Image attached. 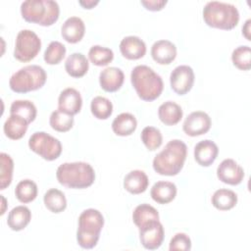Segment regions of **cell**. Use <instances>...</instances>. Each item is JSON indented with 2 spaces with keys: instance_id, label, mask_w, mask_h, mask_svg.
Returning a JSON list of instances; mask_svg holds the SVG:
<instances>
[{
  "instance_id": "1",
  "label": "cell",
  "mask_w": 251,
  "mask_h": 251,
  "mask_svg": "<svg viewBox=\"0 0 251 251\" xmlns=\"http://www.w3.org/2000/svg\"><path fill=\"white\" fill-rule=\"evenodd\" d=\"M187 155L186 144L179 139L170 140L153 160L154 171L161 176H173L183 168Z\"/></svg>"
},
{
  "instance_id": "2",
  "label": "cell",
  "mask_w": 251,
  "mask_h": 251,
  "mask_svg": "<svg viewBox=\"0 0 251 251\" xmlns=\"http://www.w3.org/2000/svg\"><path fill=\"white\" fill-rule=\"evenodd\" d=\"M130 81L138 97L147 102L157 99L164 88L162 77L145 65H138L133 68L130 74Z\"/></svg>"
},
{
  "instance_id": "3",
  "label": "cell",
  "mask_w": 251,
  "mask_h": 251,
  "mask_svg": "<svg viewBox=\"0 0 251 251\" xmlns=\"http://www.w3.org/2000/svg\"><path fill=\"white\" fill-rule=\"evenodd\" d=\"M56 177L59 183L68 188L83 189L94 182L95 172L85 162L64 163L58 167Z\"/></svg>"
},
{
  "instance_id": "4",
  "label": "cell",
  "mask_w": 251,
  "mask_h": 251,
  "mask_svg": "<svg viewBox=\"0 0 251 251\" xmlns=\"http://www.w3.org/2000/svg\"><path fill=\"white\" fill-rule=\"evenodd\" d=\"M203 19L206 25L211 27L229 30L237 25L239 12L232 4L210 1L203 8Z\"/></svg>"
},
{
  "instance_id": "5",
  "label": "cell",
  "mask_w": 251,
  "mask_h": 251,
  "mask_svg": "<svg viewBox=\"0 0 251 251\" xmlns=\"http://www.w3.org/2000/svg\"><path fill=\"white\" fill-rule=\"evenodd\" d=\"M104 226L102 214L93 208L84 210L78 217L76 240L83 249H91L97 245Z\"/></svg>"
},
{
  "instance_id": "6",
  "label": "cell",
  "mask_w": 251,
  "mask_h": 251,
  "mask_svg": "<svg viewBox=\"0 0 251 251\" xmlns=\"http://www.w3.org/2000/svg\"><path fill=\"white\" fill-rule=\"evenodd\" d=\"M21 14L28 23L50 26L58 21L60 8L52 0H26L21 4Z\"/></svg>"
},
{
  "instance_id": "7",
  "label": "cell",
  "mask_w": 251,
  "mask_h": 251,
  "mask_svg": "<svg viewBox=\"0 0 251 251\" xmlns=\"http://www.w3.org/2000/svg\"><path fill=\"white\" fill-rule=\"evenodd\" d=\"M44 69L37 65H28L17 71L9 80V86L16 93H26L41 88L46 82Z\"/></svg>"
},
{
  "instance_id": "8",
  "label": "cell",
  "mask_w": 251,
  "mask_h": 251,
  "mask_svg": "<svg viewBox=\"0 0 251 251\" xmlns=\"http://www.w3.org/2000/svg\"><path fill=\"white\" fill-rule=\"evenodd\" d=\"M28 147L47 161L56 160L62 153V144L59 139L44 131L32 133L28 139Z\"/></svg>"
},
{
  "instance_id": "9",
  "label": "cell",
  "mask_w": 251,
  "mask_h": 251,
  "mask_svg": "<svg viewBox=\"0 0 251 251\" xmlns=\"http://www.w3.org/2000/svg\"><path fill=\"white\" fill-rule=\"evenodd\" d=\"M41 48V40L30 29L19 31L15 41L14 57L20 62H29L36 57Z\"/></svg>"
},
{
  "instance_id": "10",
  "label": "cell",
  "mask_w": 251,
  "mask_h": 251,
  "mask_svg": "<svg viewBox=\"0 0 251 251\" xmlns=\"http://www.w3.org/2000/svg\"><path fill=\"white\" fill-rule=\"evenodd\" d=\"M165 237L163 225L160 221H152L139 227V239L142 246L147 250L158 249Z\"/></svg>"
},
{
  "instance_id": "11",
  "label": "cell",
  "mask_w": 251,
  "mask_h": 251,
  "mask_svg": "<svg viewBox=\"0 0 251 251\" xmlns=\"http://www.w3.org/2000/svg\"><path fill=\"white\" fill-rule=\"evenodd\" d=\"M194 77V72L191 67L187 65L177 66L170 75L171 87L176 94L184 95L192 88Z\"/></svg>"
},
{
  "instance_id": "12",
  "label": "cell",
  "mask_w": 251,
  "mask_h": 251,
  "mask_svg": "<svg viewBox=\"0 0 251 251\" xmlns=\"http://www.w3.org/2000/svg\"><path fill=\"white\" fill-rule=\"evenodd\" d=\"M211 125V118L207 113L203 111H195L186 117L182 129L189 136H199L208 132Z\"/></svg>"
},
{
  "instance_id": "13",
  "label": "cell",
  "mask_w": 251,
  "mask_h": 251,
  "mask_svg": "<svg viewBox=\"0 0 251 251\" xmlns=\"http://www.w3.org/2000/svg\"><path fill=\"white\" fill-rule=\"evenodd\" d=\"M217 176L224 183L237 185L243 180L244 171L234 160L225 159L217 168Z\"/></svg>"
},
{
  "instance_id": "14",
  "label": "cell",
  "mask_w": 251,
  "mask_h": 251,
  "mask_svg": "<svg viewBox=\"0 0 251 251\" xmlns=\"http://www.w3.org/2000/svg\"><path fill=\"white\" fill-rule=\"evenodd\" d=\"M82 106V98L80 93L73 88L68 87L64 89L58 98V109L69 114V115H76L79 113Z\"/></svg>"
},
{
  "instance_id": "15",
  "label": "cell",
  "mask_w": 251,
  "mask_h": 251,
  "mask_svg": "<svg viewBox=\"0 0 251 251\" xmlns=\"http://www.w3.org/2000/svg\"><path fill=\"white\" fill-rule=\"evenodd\" d=\"M218 154L217 144L210 139L199 141L194 147V159L202 167L211 166L217 159Z\"/></svg>"
},
{
  "instance_id": "16",
  "label": "cell",
  "mask_w": 251,
  "mask_h": 251,
  "mask_svg": "<svg viewBox=\"0 0 251 251\" xmlns=\"http://www.w3.org/2000/svg\"><path fill=\"white\" fill-rule=\"evenodd\" d=\"M122 55L128 60H138L146 53L145 42L135 35L126 36L120 43Z\"/></svg>"
},
{
  "instance_id": "17",
  "label": "cell",
  "mask_w": 251,
  "mask_h": 251,
  "mask_svg": "<svg viewBox=\"0 0 251 251\" xmlns=\"http://www.w3.org/2000/svg\"><path fill=\"white\" fill-rule=\"evenodd\" d=\"M125 80L123 71L116 67H108L99 75V83L103 90L107 92H115L119 90Z\"/></svg>"
},
{
  "instance_id": "18",
  "label": "cell",
  "mask_w": 251,
  "mask_h": 251,
  "mask_svg": "<svg viewBox=\"0 0 251 251\" xmlns=\"http://www.w3.org/2000/svg\"><path fill=\"white\" fill-rule=\"evenodd\" d=\"M151 56L158 64L169 65L176 57V47L169 40H158L151 47Z\"/></svg>"
},
{
  "instance_id": "19",
  "label": "cell",
  "mask_w": 251,
  "mask_h": 251,
  "mask_svg": "<svg viewBox=\"0 0 251 251\" xmlns=\"http://www.w3.org/2000/svg\"><path fill=\"white\" fill-rule=\"evenodd\" d=\"M85 32V25L83 21L78 17L68 18L61 27V34L63 38L69 43L79 42Z\"/></svg>"
},
{
  "instance_id": "20",
  "label": "cell",
  "mask_w": 251,
  "mask_h": 251,
  "mask_svg": "<svg viewBox=\"0 0 251 251\" xmlns=\"http://www.w3.org/2000/svg\"><path fill=\"white\" fill-rule=\"evenodd\" d=\"M150 195L155 202L168 204L176 198V186L174 182L160 180L154 183L150 190Z\"/></svg>"
},
{
  "instance_id": "21",
  "label": "cell",
  "mask_w": 251,
  "mask_h": 251,
  "mask_svg": "<svg viewBox=\"0 0 251 251\" xmlns=\"http://www.w3.org/2000/svg\"><path fill=\"white\" fill-rule=\"evenodd\" d=\"M149 184L147 175L140 170H133L129 172L124 179V187L131 194L143 193Z\"/></svg>"
},
{
  "instance_id": "22",
  "label": "cell",
  "mask_w": 251,
  "mask_h": 251,
  "mask_svg": "<svg viewBox=\"0 0 251 251\" xmlns=\"http://www.w3.org/2000/svg\"><path fill=\"white\" fill-rule=\"evenodd\" d=\"M30 220H31L30 210L24 205H20L13 208L9 212L7 225L12 230L20 231L29 224Z\"/></svg>"
},
{
  "instance_id": "23",
  "label": "cell",
  "mask_w": 251,
  "mask_h": 251,
  "mask_svg": "<svg viewBox=\"0 0 251 251\" xmlns=\"http://www.w3.org/2000/svg\"><path fill=\"white\" fill-rule=\"evenodd\" d=\"M181 107L174 101H166L158 109V117L166 126H175L182 118Z\"/></svg>"
},
{
  "instance_id": "24",
  "label": "cell",
  "mask_w": 251,
  "mask_h": 251,
  "mask_svg": "<svg viewBox=\"0 0 251 251\" xmlns=\"http://www.w3.org/2000/svg\"><path fill=\"white\" fill-rule=\"evenodd\" d=\"M28 123L18 115L11 114L10 117L4 123V133L5 135L13 140L21 139L26 132Z\"/></svg>"
},
{
  "instance_id": "25",
  "label": "cell",
  "mask_w": 251,
  "mask_h": 251,
  "mask_svg": "<svg viewBox=\"0 0 251 251\" xmlns=\"http://www.w3.org/2000/svg\"><path fill=\"white\" fill-rule=\"evenodd\" d=\"M88 68H89L88 60L81 53L71 54L65 62L66 72L69 75L73 77L83 76L87 73Z\"/></svg>"
},
{
  "instance_id": "26",
  "label": "cell",
  "mask_w": 251,
  "mask_h": 251,
  "mask_svg": "<svg viewBox=\"0 0 251 251\" xmlns=\"http://www.w3.org/2000/svg\"><path fill=\"white\" fill-rule=\"evenodd\" d=\"M137 121L130 113H122L118 115L113 123L112 129L119 136H127L136 129Z\"/></svg>"
},
{
  "instance_id": "27",
  "label": "cell",
  "mask_w": 251,
  "mask_h": 251,
  "mask_svg": "<svg viewBox=\"0 0 251 251\" xmlns=\"http://www.w3.org/2000/svg\"><path fill=\"white\" fill-rule=\"evenodd\" d=\"M212 205L221 211L232 209L237 203V195L234 191L226 188H221L214 192L211 198Z\"/></svg>"
},
{
  "instance_id": "28",
  "label": "cell",
  "mask_w": 251,
  "mask_h": 251,
  "mask_svg": "<svg viewBox=\"0 0 251 251\" xmlns=\"http://www.w3.org/2000/svg\"><path fill=\"white\" fill-rule=\"evenodd\" d=\"M159 220L158 211L149 204H140L135 207L132 213V221L134 225L139 228L142 226L148 224L152 221Z\"/></svg>"
},
{
  "instance_id": "29",
  "label": "cell",
  "mask_w": 251,
  "mask_h": 251,
  "mask_svg": "<svg viewBox=\"0 0 251 251\" xmlns=\"http://www.w3.org/2000/svg\"><path fill=\"white\" fill-rule=\"evenodd\" d=\"M43 201L45 207L52 213H61L67 207V199L65 194L57 188H51L47 190L44 194Z\"/></svg>"
},
{
  "instance_id": "30",
  "label": "cell",
  "mask_w": 251,
  "mask_h": 251,
  "mask_svg": "<svg viewBox=\"0 0 251 251\" xmlns=\"http://www.w3.org/2000/svg\"><path fill=\"white\" fill-rule=\"evenodd\" d=\"M10 114L18 115L30 124L35 120L37 110L35 105L29 100H16L10 107Z\"/></svg>"
},
{
  "instance_id": "31",
  "label": "cell",
  "mask_w": 251,
  "mask_h": 251,
  "mask_svg": "<svg viewBox=\"0 0 251 251\" xmlns=\"http://www.w3.org/2000/svg\"><path fill=\"white\" fill-rule=\"evenodd\" d=\"M15 195L20 202L29 203L37 196V185L31 179L21 180L15 188Z\"/></svg>"
},
{
  "instance_id": "32",
  "label": "cell",
  "mask_w": 251,
  "mask_h": 251,
  "mask_svg": "<svg viewBox=\"0 0 251 251\" xmlns=\"http://www.w3.org/2000/svg\"><path fill=\"white\" fill-rule=\"evenodd\" d=\"M49 124L51 127L56 131L66 132L70 130L74 126V116L58 109L51 113Z\"/></svg>"
},
{
  "instance_id": "33",
  "label": "cell",
  "mask_w": 251,
  "mask_h": 251,
  "mask_svg": "<svg viewBox=\"0 0 251 251\" xmlns=\"http://www.w3.org/2000/svg\"><path fill=\"white\" fill-rule=\"evenodd\" d=\"M88 58L90 62L98 67L107 66L114 59V53L110 48L100 45H93L88 51Z\"/></svg>"
},
{
  "instance_id": "34",
  "label": "cell",
  "mask_w": 251,
  "mask_h": 251,
  "mask_svg": "<svg viewBox=\"0 0 251 251\" xmlns=\"http://www.w3.org/2000/svg\"><path fill=\"white\" fill-rule=\"evenodd\" d=\"M90 110L96 119L106 120L113 113V104L106 97L96 96L91 101Z\"/></svg>"
},
{
  "instance_id": "35",
  "label": "cell",
  "mask_w": 251,
  "mask_h": 251,
  "mask_svg": "<svg viewBox=\"0 0 251 251\" xmlns=\"http://www.w3.org/2000/svg\"><path fill=\"white\" fill-rule=\"evenodd\" d=\"M231 60L233 65L241 70L248 71L251 69V49L247 45L238 46L232 51Z\"/></svg>"
},
{
  "instance_id": "36",
  "label": "cell",
  "mask_w": 251,
  "mask_h": 251,
  "mask_svg": "<svg viewBox=\"0 0 251 251\" xmlns=\"http://www.w3.org/2000/svg\"><path fill=\"white\" fill-rule=\"evenodd\" d=\"M141 140L148 150L154 151L162 145L163 136L157 127L145 126L141 131Z\"/></svg>"
},
{
  "instance_id": "37",
  "label": "cell",
  "mask_w": 251,
  "mask_h": 251,
  "mask_svg": "<svg viewBox=\"0 0 251 251\" xmlns=\"http://www.w3.org/2000/svg\"><path fill=\"white\" fill-rule=\"evenodd\" d=\"M1 170H0V189L4 190L12 182L14 162L10 155L2 152L0 154Z\"/></svg>"
},
{
  "instance_id": "38",
  "label": "cell",
  "mask_w": 251,
  "mask_h": 251,
  "mask_svg": "<svg viewBox=\"0 0 251 251\" xmlns=\"http://www.w3.org/2000/svg\"><path fill=\"white\" fill-rule=\"evenodd\" d=\"M66 55V47L59 41H51L44 52V61L49 65L59 64Z\"/></svg>"
},
{
  "instance_id": "39",
  "label": "cell",
  "mask_w": 251,
  "mask_h": 251,
  "mask_svg": "<svg viewBox=\"0 0 251 251\" xmlns=\"http://www.w3.org/2000/svg\"><path fill=\"white\" fill-rule=\"evenodd\" d=\"M169 249L170 251H176V250L188 251L191 249V240L186 233L177 232L171 239Z\"/></svg>"
},
{
  "instance_id": "40",
  "label": "cell",
  "mask_w": 251,
  "mask_h": 251,
  "mask_svg": "<svg viewBox=\"0 0 251 251\" xmlns=\"http://www.w3.org/2000/svg\"><path fill=\"white\" fill-rule=\"evenodd\" d=\"M141 5H143L149 11H160L165 5L168 3L167 0H142L140 1Z\"/></svg>"
},
{
  "instance_id": "41",
  "label": "cell",
  "mask_w": 251,
  "mask_h": 251,
  "mask_svg": "<svg viewBox=\"0 0 251 251\" xmlns=\"http://www.w3.org/2000/svg\"><path fill=\"white\" fill-rule=\"evenodd\" d=\"M79 5L82 6L84 9H92L94 6H96L99 1L98 0H80L78 1Z\"/></svg>"
},
{
  "instance_id": "42",
  "label": "cell",
  "mask_w": 251,
  "mask_h": 251,
  "mask_svg": "<svg viewBox=\"0 0 251 251\" xmlns=\"http://www.w3.org/2000/svg\"><path fill=\"white\" fill-rule=\"evenodd\" d=\"M250 20H247L244 26L242 27V34L247 38V40H250V35H249V32H250Z\"/></svg>"
},
{
  "instance_id": "43",
  "label": "cell",
  "mask_w": 251,
  "mask_h": 251,
  "mask_svg": "<svg viewBox=\"0 0 251 251\" xmlns=\"http://www.w3.org/2000/svg\"><path fill=\"white\" fill-rule=\"evenodd\" d=\"M1 199L3 200V204L5 205V202H6V200H5V198L3 197V195H1ZM5 213V209H4V206H3V208H2V210H1V215H3Z\"/></svg>"
}]
</instances>
